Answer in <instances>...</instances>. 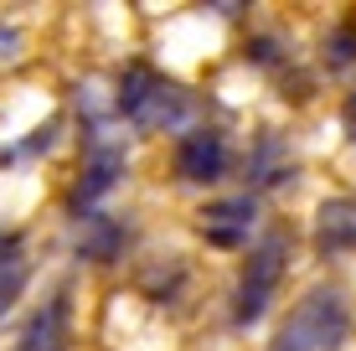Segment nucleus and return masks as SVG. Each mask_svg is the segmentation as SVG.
Returning <instances> with one entry per match:
<instances>
[{
  "instance_id": "20e7f679",
  "label": "nucleus",
  "mask_w": 356,
  "mask_h": 351,
  "mask_svg": "<svg viewBox=\"0 0 356 351\" xmlns=\"http://www.w3.org/2000/svg\"><path fill=\"white\" fill-rule=\"evenodd\" d=\"M176 165H181V176H186V181H217V176H222V165H227L222 135H212V129L186 135V140H181V150H176Z\"/></svg>"
},
{
  "instance_id": "9b49d317",
  "label": "nucleus",
  "mask_w": 356,
  "mask_h": 351,
  "mask_svg": "<svg viewBox=\"0 0 356 351\" xmlns=\"http://www.w3.org/2000/svg\"><path fill=\"white\" fill-rule=\"evenodd\" d=\"M0 253H16V243H10V238H0ZM0 263H6V259H0Z\"/></svg>"
},
{
  "instance_id": "7ed1b4c3",
  "label": "nucleus",
  "mask_w": 356,
  "mask_h": 351,
  "mask_svg": "<svg viewBox=\"0 0 356 351\" xmlns=\"http://www.w3.org/2000/svg\"><path fill=\"white\" fill-rule=\"evenodd\" d=\"M279 269H284V238H268L248 259V274H243V284H238V320L243 325L264 316L268 295H274V284H279Z\"/></svg>"
},
{
  "instance_id": "f03ea898",
  "label": "nucleus",
  "mask_w": 356,
  "mask_h": 351,
  "mask_svg": "<svg viewBox=\"0 0 356 351\" xmlns=\"http://www.w3.org/2000/svg\"><path fill=\"white\" fill-rule=\"evenodd\" d=\"M119 108H124L129 119H140L145 129H161V124H176V119L186 114V93H181L176 83L150 78V72H129L124 88H119Z\"/></svg>"
},
{
  "instance_id": "423d86ee",
  "label": "nucleus",
  "mask_w": 356,
  "mask_h": 351,
  "mask_svg": "<svg viewBox=\"0 0 356 351\" xmlns=\"http://www.w3.org/2000/svg\"><path fill=\"white\" fill-rule=\"evenodd\" d=\"M321 248H356V197H336L321 207Z\"/></svg>"
},
{
  "instance_id": "9d476101",
  "label": "nucleus",
  "mask_w": 356,
  "mask_h": 351,
  "mask_svg": "<svg viewBox=\"0 0 356 351\" xmlns=\"http://www.w3.org/2000/svg\"><path fill=\"white\" fill-rule=\"evenodd\" d=\"M0 47H16V31H6V26H0Z\"/></svg>"
},
{
  "instance_id": "0eeeda50",
  "label": "nucleus",
  "mask_w": 356,
  "mask_h": 351,
  "mask_svg": "<svg viewBox=\"0 0 356 351\" xmlns=\"http://www.w3.org/2000/svg\"><path fill=\"white\" fill-rule=\"evenodd\" d=\"M63 320H67V305H63V300H52V305L26 325L21 351H63Z\"/></svg>"
},
{
  "instance_id": "1a4fd4ad",
  "label": "nucleus",
  "mask_w": 356,
  "mask_h": 351,
  "mask_svg": "<svg viewBox=\"0 0 356 351\" xmlns=\"http://www.w3.org/2000/svg\"><path fill=\"white\" fill-rule=\"evenodd\" d=\"M16 289H21V274H16V279H6V284H0V316H6V310H10V300H16Z\"/></svg>"
},
{
  "instance_id": "39448f33",
  "label": "nucleus",
  "mask_w": 356,
  "mask_h": 351,
  "mask_svg": "<svg viewBox=\"0 0 356 351\" xmlns=\"http://www.w3.org/2000/svg\"><path fill=\"white\" fill-rule=\"evenodd\" d=\"M248 227H253V202L248 197H227V202H217V207L202 212V233H207V243H217V248H238L243 238H248Z\"/></svg>"
},
{
  "instance_id": "f257e3e1",
  "label": "nucleus",
  "mask_w": 356,
  "mask_h": 351,
  "mask_svg": "<svg viewBox=\"0 0 356 351\" xmlns=\"http://www.w3.org/2000/svg\"><path fill=\"white\" fill-rule=\"evenodd\" d=\"M351 331V310H346V295L336 289H315L310 300H300V310L284 320L274 351H336Z\"/></svg>"
},
{
  "instance_id": "6e6552de",
  "label": "nucleus",
  "mask_w": 356,
  "mask_h": 351,
  "mask_svg": "<svg viewBox=\"0 0 356 351\" xmlns=\"http://www.w3.org/2000/svg\"><path fill=\"white\" fill-rule=\"evenodd\" d=\"M119 165H124V161H119L114 150H98V155H93V165H88V181H83V202L114 186V171H119Z\"/></svg>"
}]
</instances>
